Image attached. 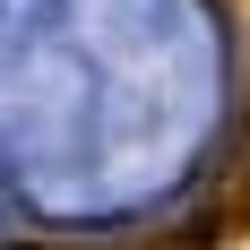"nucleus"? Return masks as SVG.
<instances>
[{
  "mask_svg": "<svg viewBox=\"0 0 250 250\" xmlns=\"http://www.w3.org/2000/svg\"><path fill=\"white\" fill-rule=\"evenodd\" d=\"M129 250H207V233H164V242H129Z\"/></svg>",
  "mask_w": 250,
  "mask_h": 250,
  "instance_id": "nucleus-1",
  "label": "nucleus"
}]
</instances>
